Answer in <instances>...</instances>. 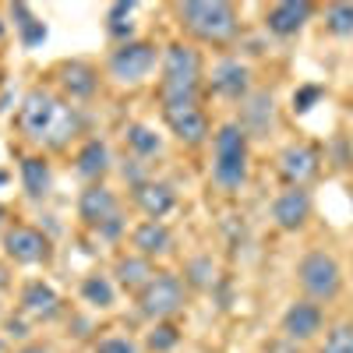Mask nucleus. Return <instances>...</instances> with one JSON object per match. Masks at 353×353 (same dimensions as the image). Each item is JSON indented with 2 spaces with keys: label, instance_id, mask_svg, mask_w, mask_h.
Wrapping results in <instances>:
<instances>
[{
  "label": "nucleus",
  "instance_id": "f257e3e1",
  "mask_svg": "<svg viewBox=\"0 0 353 353\" xmlns=\"http://www.w3.org/2000/svg\"><path fill=\"white\" fill-rule=\"evenodd\" d=\"M85 121L74 103L53 96L50 88H28L18 106V131L46 149H68L81 134Z\"/></svg>",
  "mask_w": 353,
  "mask_h": 353
},
{
  "label": "nucleus",
  "instance_id": "f03ea898",
  "mask_svg": "<svg viewBox=\"0 0 353 353\" xmlns=\"http://www.w3.org/2000/svg\"><path fill=\"white\" fill-rule=\"evenodd\" d=\"M201 53L191 43H170L159 61V99L163 106H191L201 99Z\"/></svg>",
  "mask_w": 353,
  "mask_h": 353
},
{
  "label": "nucleus",
  "instance_id": "7ed1b4c3",
  "mask_svg": "<svg viewBox=\"0 0 353 353\" xmlns=\"http://www.w3.org/2000/svg\"><path fill=\"white\" fill-rule=\"evenodd\" d=\"M176 18L194 39L212 46H226L241 32L237 8L226 0H188V4H176Z\"/></svg>",
  "mask_w": 353,
  "mask_h": 353
},
{
  "label": "nucleus",
  "instance_id": "20e7f679",
  "mask_svg": "<svg viewBox=\"0 0 353 353\" xmlns=\"http://www.w3.org/2000/svg\"><path fill=\"white\" fill-rule=\"evenodd\" d=\"M251 138L237 121H226L212 138V181L223 191H241L248 181Z\"/></svg>",
  "mask_w": 353,
  "mask_h": 353
},
{
  "label": "nucleus",
  "instance_id": "39448f33",
  "mask_svg": "<svg viewBox=\"0 0 353 353\" xmlns=\"http://www.w3.org/2000/svg\"><path fill=\"white\" fill-rule=\"evenodd\" d=\"M78 219L96 230L103 241H117L124 233V216H121V198L106 184H88L78 194Z\"/></svg>",
  "mask_w": 353,
  "mask_h": 353
},
{
  "label": "nucleus",
  "instance_id": "423d86ee",
  "mask_svg": "<svg viewBox=\"0 0 353 353\" xmlns=\"http://www.w3.org/2000/svg\"><path fill=\"white\" fill-rule=\"evenodd\" d=\"M297 279H301V290L307 293V301L314 304L336 301L343 290V269L329 251H307L297 265Z\"/></svg>",
  "mask_w": 353,
  "mask_h": 353
},
{
  "label": "nucleus",
  "instance_id": "0eeeda50",
  "mask_svg": "<svg viewBox=\"0 0 353 353\" xmlns=\"http://www.w3.org/2000/svg\"><path fill=\"white\" fill-rule=\"evenodd\" d=\"M163 61V53L156 50V43L149 39H131V43H121L110 61H106V71L117 85H141L156 71V64Z\"/></svg>",
  "mask_w": 353,
  "mask_h": 353
},
{
  "label": "nucleus",
  "instance_id": "6e6552de",
  "mask_svg": "<svg viewBox=\"0 0 353 353\" xmlns=\"http://www.w3.org/2000/svg\"><path fill=\"white\" fill-rule=\"evenodd\" d=\"M188 286L176 272H156V279L138 293V311L149 321H170L184 311Z\"/></svg>",
  "mask_w": 353,
  "mask_h": 353
},
{
  "label": "nucleus",
  "instance_id": "1a4fd4ad",
  "mask_svg": "<svg viewBox=\"0 0 353 353\" xmlns=\"http://www.w3.org/2000/svg\"><path fill=\"white\" fill-rule=\"evenodd\" d=\"M0 248H4L8 261L14 265H43L53 254L50 237L39 226H28V223H11L4 230V237H0Z\"/></svg>",
  "mask_w": 353,
  "mask_h": 353
},
{
  "label": "nucleus",
  "instance_id": "9d476101",
  "mask_svg": "<svg viewBox=\"0 0 353 353\" xmlns=\"http://www.w3.org/2000/svg\"><path fill=\"white\" fill-rule=\"evenodd\" d=\"M163 121L173 131V138L188 145V149H198V145L209 141V117H205L201 103L191 106H163Z\"/></svg>",
  "mask_w": 353,
  "mask_h": 353
},
{
  "label": "nucleus",
  "instance_id": "9b49d317",
  "mask_svg": "<svg viewBox=\"0 0 353 353\" xmlns=\"http://www.w3.org/2000/svg\"><path fill=\"white\" fill-rule=\"evenodd\" d=\"M276 163H279V173H283V181L290 188H307V181L318 176L321 156H318L314 145H307V141H290L286 149L276 156Z\"/></svg>",
  "mask_w": 353,
  "mask_h": 353
},
{
  "label": "nucleus",
  "instance_id": "f8f14e48",
  "mask_svg": "<svg viewBox=\"0 0 353 353\" xmlns=\"http://www.w3.org/2000/svg\"><path fill=\"white\" fill-rule=\"evenodd\" d=\"M209 92L233 99V103H244L251 96V68L244 61H237V57H226L209 74Z\"/></svg>",
  "mask_w": 353,
  "mask_h": 353
},
{
  "label": "nucleus",
  "instance_id": "ddd939ff",
  "mask_svg": "<svg viewBox=\"0 0 353 353\" xmlns=\"http://www.w3.org/2000/svg\"><path fill=\"white\" fill-rule=\"evenodd\" d=\"M57 81H61L68 103H85L96 96L99 88V71L88 64V61H64L57 68Z\"/></svg>",
  "mask_w": 353,
  "mask_h": 353
},
{
  "label": "nucleus",
  "instance_id": "4468645a",
  "mask_svg": "<svg viewBox=\"0 0 353 353\" xmlns=\"http://www.w3.org/2000/svg\"><path fill=\"white\" fill-rule=\"evenodd\" d=\"M131 201L141 209V216L145 219H166L173 209H176V191H173V184H166V181H145V184H138V188H131Z\"/></svg>",
  "mask_w": 353,
  "mask_h": 353
},
{
  "label": "nucleus",
  "instance_id": "2eb2a0df",
  "mask_svg": "<svg viewBox=\"0 0 353 353\" xmlns=\"http://www.w3.org/2000/svg\"><path fill=\"white\" fill-rule=\"evenodd\" d=\"M321 321H325V314H321V304L314 301H293L283 314V336L293 339V343H307L321 332Z\"/></svg>",
  "mask_w": 353,
  "mask_h": 353
},
{
  "label": "nucleus",
  "instance_id": "dca6fc26",
  "mask_svg": "<svg viewBox=\"0 0 353 353\" xmlns=\"http://www.w3.org/2000/svg\"><path fill=\"white\" fill-rule=\"evenodd\" d=\"M18 311L28 318V321H50L57 318L61 311V297H57V290L43 279H32L21 286V301H18Z\"/></svg>",
  "mask_w": 353,
  "mask_h": 353
},
{
  "label": "nucleus",
  "instance_id": "f3484780",
  "mask_svg": "<svg viewBox=\"0 0 353 353\" xmlns=\"http://www.w3.org/2000/svg\"><path fill=\"white\" fill-rule=\"evenodd\" d=\"M311 216V194L307 188H286L276 201H272V219L279 230L293 233V230H301Z\"/></svg>",
  "mask_w": 353,
  "mask_h": 353
},
{
  "label": "nucleus",
  "instance_id": "a211bd4d",
  "mask_svg": "<svg viewBox=\"0 0 353 353\" xmlns=\"http://www.w3.org/2000/svg\"><path fill=\"white\" fill-rule=\"evenodd\" d=\"M131 248H134V254L149 258V261L166 258V254L173 251V233H170V226L159 223V219H145V223H138V226L131 230Z\"/></svg>",
  "mask_w": 353,
  "mask_h": 353
},
{
  "label": "nucleus",
  "instance_id": "6ab92c4d",
  "mask_svg": "<svg viewBox=\"0 0 353 353\" xmlns=\"http://www.w3.org/2000/svg\"><path fill=\"white\" fill-rule=\"evenodd\" d=\"M272 121H276V99L272 92H251L244 103H241V128L248 131V138H265L272 131Z\"/></svg>",
  "mask_w": 353,
  "mask_h": 353
},
{
  "label": "nucleus",
  "instance_id": "aec40b11",
  "mask_svg": "<svg viewBox=\"0 0 353 353\" xmlns=\"http://www.w3.org/2000/svg\"><path fill=\"white\" fill-rule=\"evenodd\" d=\"M311 4L307 0H283V4L269 8V14H265V25H269L272 36H297L301 28L311 21Z\"/></svg>",
  "mask_w": 353,
  "mask_h": 353
},
{
  "label": "nucleus",
  "instance_id": "412c9836",
  "mask_svg": "<svg viewBox=\"0 0 353 353\" xmlns=\"http://www.w3.org/2000/svg\"><path fill=\"white\" fill-rule=\"evenodd\" d=\"M113 276H117V286L128 290V293H141L145 286H149L156 279V265L149 258H141V254H121L113 265Z\"/></svg>",
  "mask_w": 353,
  "mask_h": 353
},
{
  "label": "nucleus",
  "instance_id": "4be33fe9",
  "mask_svg": "<svg viewBox=\"0 0 353 353\" xmlns=\"http://www.w3.org/2000/svg\"><path fill=\"white\" fill-rule=\"evenodd\" d=\"M74 170H78L81 181H88V184H103V176L110 173V145H106L103 138H88L81 149H78Z\"/></svg>",
  "mask_w": 353,
  "mask_h": 353
},
{
  "label": "nucleus",
  "instance_id": "5701e85b",
  "mask_svg": "<svg viewBox=\"0 0 353 353\" xmlns=\"http://www.w3.org/2000/svg\"><path fill=\"white\" fill-rule=\"evenodd\" d=\"M18 173H21V191H25L28 198L43 201V198L50 194V188H53V170H50V163H46L43 156H21Z\"/></svg>",
  "mask_w": 353,
  "mask_h": 353
},
{
  "label": "nucleus",
  "instance_id": "b1692460",
  "mask_svg": "<svg viewBox=\"0 0 353 353\" xmlns=\"http://www.w3.org/2000/svg\"><path fill=\"white\" fill-rule=\"evenodd\" d=\"M11 21L18 28V39H21L25 50H36L39 43H46V21L36 18V11L28 4H14L11 8Z\"/></svg>",
  "mask_w": 353,
  "mask_h": 353
},
{
  "label": "nucleus",
  "instance_id": "393cba45",
  "mask_svg": "<svg viewBox=\"0 0 353 353\" xmlns=\"http://www.w3.org/2000/svg\"><path fill=\"white\" fill-rule=\"evenodd\" d=\"M134 0H117V4H110V11H106V32H110V39H117V46L121 43H131L134 39Z\"/></svg>",
  "mask_w": 353,
  "mask_h": 353
},
{
  "label": "nucleus",
  "instance_id": "a878e982",
  "mask_svg": "<svg viewBox=\"0 0 353 353\" xmlns=\"http://www.w3.org/2000/svg\"><path fill=\"white\" fill-rule=\"evenodd\" d=\"M124 141H128L131 156L141 159V163L163 152V138H159L149 124H128V128H124Z\"/></svg>",
  "mask_w": 353,
  "mask_h": 353
},
{
  "label": "nucleus",
  "instance_id": "bb28decb",
  "mask_svg": "<svg viewBox=\"0 0 353 353\" xmlns=\"http://www.w3.org/2000/svg\"><path fill=\"white\" fill-rule=\"evenodd\" d=\"M81 301H85L88 307H99V311L113 307V301H117V290H113L110 276H99V272L85 276V279H81Z\"/></svg>",
  "mask_w": 353,
  "mask_h": 353
},
{
  "label": "nucleus",
  "instance_id": "cd10ccee",
  "mask_svg": "<svg viewBox=\"0 0 353 353\" xmlns=\"http://www.w3.org/2000/svg\"><path fill=\"white\" fill-rule=\"evenodd\" d=\"M184 283H191L194 290H209L216 283V265L209 254H198L188 261V269H184Z\"/></svg>",
  "mask_w": 353,
  "mask_h": 353
},
{
  "label": "nucleus",
  "instance_id": "c85d7f7f",
  "mask_svg": "<svg viewBox=\"0 0 353 353\" xmlns=\"http://www.w3.org/2000/svg\"><path fill=\"white\" fill-rule=\"evenodd\" d=\"M325 28L332 36H353V4H329Z\"/></svg>",
  "mask_w": 353,
  "mask_h": 353
},
{
  "label": "nucleus",
  "instance_id": "c756f323",
  "mask_svg": "<svg viewBox=\"0 0 353 353\" xmlns=\"http://www.w3.org/2000/svg\"><path fill=\"white\" fill-rule=\"evenodd\" d=\"M176 343H181V332H176L170 321H156V329L149 332V339H145V346L156 350V353H166V350H173Z\"/></svg>",
  "mask_w": 353,
  "mask_h": 353
},
{
  "label": "nucleus",
  "instance_id": "7c9ffc66",
  "mask_svg": "<svg viewBox=\"0 0 353 353\" xmlns=\"http://www.w3.org/2000/svg\"><path fill=\"white\" fill-rule=\"evenodd\" d=\"M318 353H353V325H336Z\"/></svg>",
  "mask_w": 353,
  "mask_h": 353
},
{
  "label": "nucleus",
  "instance_id": "2f4dec72",
  "mask_svg": "<svg viewBox=\"0 0 353 353\" xmlns=\"http://www.w3.org/2000/svg\"><path fill=\"white\" fill-rule=\"evenodd\" d=\"M92 353H138V346L128 336H106L92 346Z\"/></svg>",
  "mask_w": 353,
  "mask_h": 353
},
{
  "label": "nucleus",
  "instance_id": "473e14b6",
  "mask_svg": "<svg viewBox=\"0 0 353 353\" xmlns=\"http://www.w3.org/2000/svg\"><path fill=\"white\" fill-rule=\"evenodd\" d=\"M318 96H321L318 85H307V88H301V92H293V110H297V113H307V110L314 106Z\"/></svg>",
  "mask_w": 353,
  "mask_h": 353
},
{
  "label": "nucleus",
  "instance_id": "72a5a7b5",
  "mask_svg": "<svg viewBox=\"0 0 353 353\" xmlns=\"http://www.w3.org/2000/svg\"><path fill=\"white\" fill-rule=\"evenodd\" d=\"M14 353H53L46 343H25L21 350H14Z\"/></svg>",
  "mask_w": 353,
  "mask_h": 353
},
{
  "label": "nucleus",
  "instance_id": "f704fd0d",
  "mask_svg": "<svg viewBox=\"0 0 353 353\" xmlns=\"http://www.w3.org/2000/svg\"><path fill=\"white\" fill-rule=\"evenodd\" d=\"M11 286V276H8V265H0V293Z\"/></svg>",
  "mask_w": 353,
  "mask_h": 353
},
{
  "label": "nucleus",
  "instance_id": "c9c22d12",
  "mask_svg": "<svg viewBox=\"0 0 353 353\" xmlns=\"http://www.w3.org/2000/svg\"><path fill=\"white\" fill-rule=\"evenodd\" d=\"M11 223H8V209H4V205H0V237H4V230H8Z\"/></svg>",
  "mask_w": 353,
  "mask_h": 353
},
{
  "label": "nucleus",
  "instance_id": "e433bc0d",
  "mask_svg": "<svg viewBox=\"0 0 353 353\" xmlns=\"http://www.w3.org/2000/svg\"><path fill=\"white\" fill-rule=\"evenodd\" d=\"M0 39H4V21H0Z\"/></svg>",
  "mask_w": 353,
  "mask_h": 353
},
{
  "label": "nucleus",
  "instance_id": "4c0bfd02",
  "mask_svg": "<svg viewBox=\"0 0 353 353\" xmlns=\"http://www.w3.org/2000/svg\"><path fill=\"white\" fill-rule=\"evenodd\" d=\"M0 346H4V343H0Z\"/></svg>",
  "mask_w": 353,
  "mask_h": 353
},
{
  "label": "nucleus",
  "instance_id": "58836bf2",
  "mask_svg": "<svg viewBox=\"0 0 353 353\" xmlns=\"http://www.w3.org/2000/svg\"><path fill=\"white\" fill-rule=\"evenodd\" d=\"M0 81H4V78H0Z\"/></svg>",
  "mask_w": 353,
  "mask_h": 353
}]
</instances>
